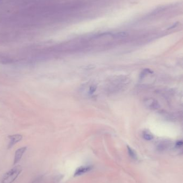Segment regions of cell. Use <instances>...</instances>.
<instances>
[{"label": "cell", "instance_id": "1", "mask_svg": "<svg viewBox=\"0 0 183 183\" xmlns=\"http://www.w3.org/2000/svg\"><path fill=\"white\" fill-rule=\"evenodd\" d=\"M22 170V167L20 165L13 167L3 176L2 179V183H13L18 177V176L20 175V173H21Z\"/></svg>", "mask_w": 183, "mask_h": 183}, {"label": "cell", "instance_id": "2", "mask_svg": "<svg viewBox=\"0 0 183 183\" xmlns=\"http://www.w3.org/2000/svg\"><path fill=\"white\" fill-rule=\"evenodd\" d=\"M26 150H27L26 147H23L16 150L15 154V158H14V165H15L18 162L20 161V160H21V158L23 155L24 153L26 152Z\"/></svg>", "mask_w": 183, "mask_h": 183}, {"label": "cell", "instance_id": "3", "mask_svg": "<svg viewBox=\"0 0 183 183\" xmlns=\"http://www.w3.org/2000/svg\"><path fill=\"white\" fill-rule=\"evenodd\" d=\"M8 138L10 140V142L8 145V148H10L17 142H20L23 138V136L21 135H10L8 136Z\"/></svg>", "mask_w": 183, "mask_h": 183}, {"label": "cell", "instance_id": "4", "mask_svg": "<svg viewBox=\"0 0 183 183\" xmlns=\"http://www.w3.org/2000/svg\"><path fill=\"white\" fill-rule=\"evenodd\" d=\"M92 169V166H85V167L82 166V167H79L76 169L74 175L75 176L82 175V174L89 172L90 170H91Z\"/></svg>", "mask_w": 183, "mask_h": 183}, {"label": "cell", "instance_id": "5", "mask_svg": "<svg viewBox=\"0 0 183 183\" xmlns=\"http://www.w3.org/2000/svg\"><path fill=\"white\" fill-rule=\"evenodd\" d=\"M147 105H148L149 107L152 109H157L160 107V105L157 102L153 99H152V100H148Z\"/></svg>", "mask_w": 183, "mask_h": 183}, {"label": "cell", "instance_id": "6", "mask_svg": "<svg viewBox=\"0 0 183 183\" xmlns=\"http://www.w3.org/2000/svg\"><path fill=\"white\" fill-rule=\"evenodd\" d=\"M129 33L127 32H119L115 34L113 37L115 38H123L126 37L129 35Z\"/></svg>", "mask_w": 183, "mask_h": 183}, {"label": "cell", "instance_id": "7", "mask_svg": "<svg viewBox=\"0 0 183 183\" xmlns=\"http://www.w3.org/2000/svg\"><path fill=\"white\" fill-rule=\"evenodd\" d=\"M127 149H128V152H129V156H131V158H133V159H136L137 158V156H136V154L135 153V152L133 150L132 148H130L129 146H127Z\"/></svg>", "mask_w": 183, "mask_h": 183}, {"label": "cell", "instance_id": "8", "mask_svg": "<svg viewBox=\"0 0 183 183\" xmlns=\"http://www.w3.org/2000/svg\"><path fill=\"white\" fill-rule=\"evenodd\" d=\"M143 138H144L146 140H152V139L154 138V136H153L152 135H151V134L146 133H144V135H143Z\"/></svg>", "mask_w": 183, "mask_h": 183}, {"label": "cell", "instance_id": "9", "mask_svg": "<svg viewBox=\"0 0 183 183\" xmlns=\"http://www.w3.org/2000/svg\"><path fill=\"white\" fill-rule=\"evenodd\" d=\"M96 90V86H92L90 88V94L93 93Z\"/></svg>", "mask_w": 183, "mask_h": 183}, {"label": "cell", "instance_id": "10", "mask_svg": "<svg viewBox=\"0 0 183 183\" xmlns=\"http://www.w3.org/2000/svg\"><path fill=\"white\" fill-rule=\"evenodd\" d=\"M94 68V65H88V66H86V68H85V69H87V70H91V69H92Z\"/></svg>", "mask_w": 183, "mask_h": 183}, {"label": "cell", "instance_id": "11", "mask_svg": "<svg viewBox=\"0 0 183 183\" xmlns=\"http://www.w3.org/2000/svg\"><path fill=\"white\" fill-rule=\"evenodd\" d=\"M182 145H183V142H182L181 141H178V142H177V144H176V145L178 146V147L182 146Z\"/></svg>", "mask_w": 183, "mask_h": 183}, {"label": "cell", "instance_id": "12", "mask_svg": "<svg viewBox=\"0 0 183 183\" xmlns=\"http://www.w3.org/2000/svg\"><path fill=\"white\" fill-rule=\"evenodd\" d=\"M1 1L0 0V4H1Z\"/></svg>", "mask_w": 183, "mask_h": 183}]
</instances>
